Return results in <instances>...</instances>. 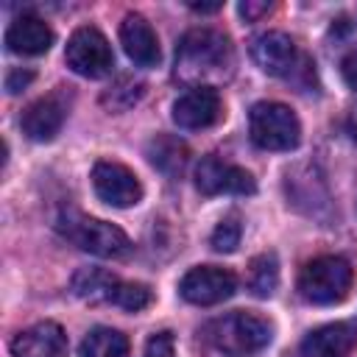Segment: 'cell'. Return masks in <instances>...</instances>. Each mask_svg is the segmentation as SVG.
Listing matches in <instances>:
<instances>
[{
  "label": "cell",
  "mask_w": 357,
  "mask_h": 357,
  "mask_svg": "<svg viewBox=\"0 0 357 357\" xmlns=\"http://www.w3.org/2000/svg\"><path fill=\"white\" fill-rule=\"evenodd\" d=\"M59 231L73 245H78L81 251L95 254V257L117 259V257H126L131 251V240L120 226L106 223V220H95V218H84L78 212L61 215L59 218Z\"/></svg>",
  "instance_id": "4"
},
{
  "label": "cell",
  "mask_w": 357,
  "mask_h": 357,
  "mask_svg": "<svg viewBox=\"0 0 357 357\" xmlns=\"http://www.w3.org/2000/svg\"><path fill=\"white\" fill-rule=\"evenodd\" d=\"M354 271L343 257L326 254L310 259L298 273V293L310 304H337L349 296Z\"/></svg>",
  "instance_id": "2"
},
{
  "label": "cell",
  "mask_w": 357,
  "mask_h": 357,
  "mask_svg": "<svg viewBox=\"0 0 357 357\" xmlns=\"http://www.w3.org/2000/svg\"><path fill=\"white\" fill-rule=\"evenodd\" d=\"M78 357H128V337L112 326H95L81 340Z\"/></svg>",
  "instance_id": "19"
},
{
  "label": "cell",
  "mask_w": 357,
  "mask_h": 357,
  "mask_svg": "<svg viewBox=\"0 0 357 357\" xmlns=\"http://www.w3.org/2000/svg\"><path fill=\"white\" fill-rule=\"evenodd\" d=\"M145 357H176V343L170 332H156L145 343Z\"/></svg>",
  "instance_id": "24"
},
{
  "label": "cell",
  "mask_w": 357,
  "mask_h": 357,
  "mask_svg": "<svg viewBox=\"0 0 357 357\" xmlns=\"http://www.w3.org/2000/svg\"><path fill=\"white\" fill-rule=\"evenodd\" d=\"M53 31L45 20L33 17V14H22L17 17L8 31H6V47L11 53H20V56H42L50 50L53 45Z\"/></svg>",
  "instance_id": "16"
},
{
  "label": "cell",
  "mask_w": 357,
  "mask_h": 357,
  "mask_svg": "<svg viewBox=\"0 0 357 357\" xmlns=\"http://www.w3.org/2000/svg\"><path fill=\"white\" fill-rule=\"evenodd\" d=\"M220 95L215 86H190L176 103H173V120L178 128L195 131V128H209L220 120Z\"/></svg>",
  "instance_id": "10"
},
{
  "label": "cell",
  "mask_w": 357,
  "mask_h": 357,
  "mask_svg": "<svg viewBox=\"0 0 357 357\" xmlns=\"http://www.w3.org/2000/svg\"><path fill=\"white\" fill-rule=\"evenodd\" d=\"M240 237H243V226L237 223V218H226V220H220V223L215 226L209 243H212L215 251H220V254H231V251L240 245Z\"/></svg>",
  "instance_id": "23"
},
{
  "label": "cell",
  "mask_w": 357,
  "mask_h": 357,
  "mask_svg": "<svg viewBox=\"0 0 357 357\" xmlns=\"http://www.w3.org/2000/svg\"><path fill=\"white\" fill-rule=\"evenodd\" d=\"M64 117H67V103L61 100L59 92L53 95H45L39 100H33L25 112H22V134L33 142H50L61 126H64Z\"/></svg>",
  "instance_id": "12"
},
{
  "label": "cell",
  "mask_w": 357,
  "mask_h": 357,
  "mask_svg": "<svg viewBox=\"0 0 357 357\" xmlns=\"http://www.w3.org/2000/svg\"><path fill=\"white\" fill-rule=\"evenodd\" d=\"M190 8L198 14H212V11H220L223 3H190Z\"/></svg>",
  "instance_id": "28"
},
{
  "label": "cell",
  "mask_w": 357,
  "mask_h": 357,
  "mask_svg": "<svg viewBox=\"0 0 357 357\" xmlns=\"http://www.w3.org/2000/svg\"><path fill=\"white\" fill-rule=\"evenodd\" d=\"M151 301H153L151 287L148 284H139V282H120L117 290H114V298H112V304H117V307H123L128 312H139Z\"/></svg>",
  "instance_id": "22"
},
{
  "label": "cell",
  "mask_w": 357,
  "mask_h": 357,
  "mask_svg": "<svg viewBox=\"0 0 357 357\" xmlns=\"http://www.w3.org/2000/svg\"><path fill=\"white\" fill-rule=\"evenodd\" d=\"M31 81H33V73L17 67V70H11V73L6 75V92H8V95H17V92H22Z\"/></svg>",
  "instance_id": "25"
},
{
  "label": "cell",
  "mask_w": 357,
  "mask_h": 357,
  "mask_svg": "<svg viewBox=\"0 0 357 357\" xmlns=\"http://www.w3.org/2000/svg\"><path fill=\"white\" fill-rule=\"evenodd\" d=\"M14 357H67V335L56 321H39L11 340Z\"/></svg>",
  "instance_id": "13"
},
{
  "label": "cell",
  "mask_w": 357,
  "mask_h": 357,
  "mask_svg": "<svg viewBox=\"0 0 357 357\" xmlns=\"http://www.w3.org/2000/svg\"><path fill=\"white\" fill-rule=\"evenodd\" d=\"M206 337L212 346L229 354H248L259 351L273 340V324L254 312H229L223 318H215L206 326Z\"/></svg>",
  "instance_id": "3"
},
{
  "label": "cell",
  "mask_w": 357,
  "mask_h": 357,
  "mask_svg": "<svg viewBox=\"0 0 357 357\" xmlns=\"http://www.w3.org/2000/svg\"><path fill=\"white\" fill-rule=\"evenodd\" d=\"M64 61L73 73H78L84 78H103L114 67V53H112L109 39L98 28L84 25L67 39Z\"/></svg>",
  "instance_id": "6"
},
{
  "label": "cell",
  "mask_w": 357,
  "mask_h": 357,
  "mask_svg": "<svg viewBox=\"0 0 357 357\" xmlns=\"http://www.w3.org/2000/svg\"><path fill=\"white\" fill-rule=\"evenodd\" d=\"M142 92H145V86L139 84V81H131V78H120L114 86H109L106 92H103V106H109L112 112H126L128 106H134L139 98H142Z\"/></svg>",
  "instance_id": "21"
},
{
  "label": "cell",
  "mask_w": 357,
  "mask_h": 357,
  "mask_svg": "<svg viewBox=\"0 0 357 357\" xmlns=\"http://www.w3.org/2000/svg\"><path fill=\"white\" fill-rule=\"evenodd\" d=\"M349 134L357 142V112H351V117H349Z\"/></svg>",
  "instance_id": "29"
},
{
  "label": "cell",
  "mask_w": 357,
  "mask_h": 357,
  "mask_svg": "<svg viewBox=\"0 0 357 357\" xmlns=\"http://www.w3.org/2000/svg\"><path fill=\"white\" fill-rule=\"evenodd\" d=\"M148 159L153 167H159L167 176H181L187 162H190V151L178 137L170 134H159L148 142Z\"/></svg>",
  "instance_id": "17"
},
{
  "label": "cell",
  "mask_w": 357,
  "mask_h": 357,
  "mask_svg": "<svg viewBox=\"0 0 357 357\" xmlns=\"http://www.w3.org/2000/svg\"><path fill=\"white\" fill-rule=\"evenodd\" d=\"M229 64H231L229 36L215 28H192L181 36L176 47V78L184 84L220 75V70Z\"/></svg>",
  "instance_id": "1"
},
{
  "label": "cell",
  "mask_w": 357,
  "mask_h": 357,
  "mask_svg": "<svg viewBox=\"0 0 357 357\" xmlns=\"http://www.w3.org/2000/svg\"><path fill=\"white\" fill-rule=\"evenodd\" d=\"M248 134L262 151H293L301 142V123L290 106L262 100L251 106Z\"/></svg>",
  "instance_id": "5"
},
{
  "label": "cell",
  "mask_w": 357,
  "mask_h": 357,
  "mask_svg": "<svg viewBox=\"0 0 357 357\" xmlns=\"http://www.w3.org/2000/svg\"><path fill=\"white\" fill-rule=\"evenodd\" d=\"M120 42H123L126 56L137 67H156L159 59H162L156 31L139 14H126L123 17V22H120Z\"/></svg>",
  "instance_id": "14"
},
{
  "label": "cell",
  "mask_w": 357,
  "mask_h": 357,
  "mask_svg": "<svg viewBox=\"0 0 357 357\" xmlns=\"http://www.w3.org/2000/svg\"><path fill=\"white\" fill-rule=\"evenodd\" d=\"M120 279L100 268H81L73 276V293L84 301H112Z\"/></svg>",
  "instance_id": "18"
},
{
  "label": "cell",
  "mask_w": 357,
  "mask_h": 357,
  "mask_svg": "<svg viewBox=\"0 0 357 357\" xmlns=\"http://www.w3.org/2000/svg\"><path fill=\"white\" fill-rule=\"evenodd\" d=\"M237 11H240V17H245V22H251V20L262 17V14H268V11H271V3H254V0H245V3L237 6Z\"/></svg>",
  "instance_id": "27"
},
{
  "label": "cell",
  "mask_w": 357,
  "mask_h": 357,
  "mask_svg": "<svg viewBox=\"0 0 357 357\" xmlns=\"http://www.w3.org/2000/svg\"><path fill=\"white\" fill-rule=\"evenodd\" d=\"M251 59L268 75L284 78L298 67V47L282 31H265L251 42Z\"/></svg>",
  "instance_id": "11"
},
{
  "label": "cell",
  "mask_w": 357,
  "mask_h": 357,
  "mask_svg": "<svg viewBox=\"0 0 357 357\" xmlns=\"http://www.w3.org/2000/svg\"><path fill=\"white\" fill-rule=\"evenodd\" d=\"M340 73H343V81L357 92V47L346 53V59L340 61Z\"/></svg>",
  "instance_id": "26"
},
{
  "label": "cell",
  "mask_w": 357,
  "mask_h": 357,
  "mask_svg": "<svg viewBox=\"0 0 357 357\" xmlns=\"http://www.w3.org/2000/svg\"><path fill=\"white\" fill-rule=\"evenodd\" d=\"M357 349V324L337 321L312 329L301 340V357H346Z\"/></svg>",
  "instance_id": "15"
},
{
  "label": "cell",
  "mask_w": 357,
  "mask_h": 357,
  "mask_svg": "<svg viewBox=\"0 0 357 357\" xmlns=\"http://www.w3.org/2000/svg\"><path fill=\"white\" fill-rule=\"evenodd\" d=\"M279 287V259L273 251L268 254H259L251 259L248 265V290L257 296V298H268L273 296Z\"/></svg>",
  "instance_id": "20"
},
{
  "label": "cell",
  "mask_w": 357,
  "mask_h": 357,
  "mask_svg": "<svg viewBox=\"0 0 357 357\" xmlns=\"http://www.w3.org/2000/svg\"><path fill=\"white\" fill-rule=\"evenodd\" d=\"M195 187L204 195H220V192H234V195H251L257 190V181L248 170L229 165L218 156H204L195 167Z\"/></svg>",
  "instance_id": "9"
},
{
  "label": "cell",
  "mask_w": 357,
  "mask_h": 357,
  "mask_svg": "<svg viewBox=\"0 0 357 357\" xmlns=\"http://www.w3.org/2000/svg\"><path fill=\"white\" fill-rule=\"evenodd\" d=\"M237 290V279L229 268H218V265H198L192 271L184 273L178 293L184 301L198 304V307H212L220 304L226 298H231Z\"/></svg>",
  "instance_id": "7"
},
{
  "label": "cell",
  "mask_w": 357,
  "mask_h": 357,
  "mask_svg": "<svg viewBox=\"0 0 357 357\" xmlns=\"http://www.w3.org/2000/svg\"><path fill=\"white\" fill-rule=\"evenodd\" d=\"M92 187L98 192L100 201H106L109 206L126 209L142 201V184L134 176V170H128L120 162H98L92 167Z\"/></svg>",
  "instance_id": "8"
}]
</instances>
